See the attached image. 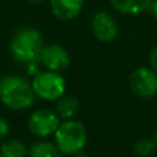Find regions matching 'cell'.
Masks as SVG:
<instances>
[{"instance_id": "cell-18", "label": "cell", "mask_w": 157, "mask_h": 157, "mask_svg": "<svg viewBox=\"0 0 157 157\" xmlns=\"http://www.w3.org/2000/svg\"><path fill=\"white\" fill-rule=\"evenodd\" d=\"M73 157H88V156H87L86 153L81 150V152H78V153H76V155H73Z\"/></svg>"}, {"instance_id": "cell-1", "label": "cell", "mask_w": 157, "mask_h": 157, "mask_svg": "<svg viewBox=\"0 0 157 157\" xmlns=\"http://www.w3.org/2000/svg\"><path fill=\"white\" fill-rule=\"evenodd\" d=\"M32 81L19 75H6L0 78V102L10 110H26L35 103Z\"/></svg>"}, {"instance_id": "cell-14", "label": "cell", "mask_w": 157, "mask_h": 157, "mask_svg": "<svg viewBox=\"0 0 157 157\" xmlns=\"http://www.w3.org/2000/svg\"><path fill=\"white\" fill-rule=\"evenodd\" d=\"M156 149H157V145L155 139H150V138L138 139L132 146L134 155L136 157H150L156 152Z\"/></svg>"}, {"instance_id": "cell-12", "label": "cell", "mask_w": 157, "mask_h": 157, "mask_svg": "<svg viewBox=\"0 0 157 157\" xmlns=\"http://www.w3.org/2000/svg\"><path fill=\"white\" fill-rule=\"evenodd\" d=\"M62 153L54 142L40 139L28 147V157H61Z\"/></svg>"}, {"instance_id": "cell-11", "label": "cell", "mask_w": 157, "mask_h": 157, "mask_svg": "<svg viewBox=\"0 0 157 157\" xmlns=\"http://www.w3.org/2000/svg\"><path fill=\"white\" fill-rule=\"evenodd\" d=\"M57 102L55 106V112L59 116L61 120H72L77 114L78 109H80V102L75 95H62Z\"/></svg>"}, {"instance_id": "cell-2", "label": "cell", "mask_w": 157, "mask_h": 157, "mask_svg": "<svg viewBox=\"0 0 157 157\" xmlns=\"http://www.w3.org/2000/svg\"><path fill=\"white\" fill-rule=\"evenodd\" d=\"M43 47L40 30L33 26H24L14 33L10 41V54L17 62L30 65L39 62Z\"/></svg>"}, {"instance_id": "cell-8", "label": "cell", "mask_w": 157, "mask_h": 157, "mask_svg": "<svg viewBox=\"0 0 157 157\" xmlns=\"http://www.w3.org/2000/svg\"><path fill=\"white\" fill-rule=\"evenodd\" d=\"M91 33L101 43H110L119 35V25L108 11H98L91 18Z\"/></svg>"}, {"instance_id": "cell-4", "label": "cell", "mask_w": 157, "mask_h": 157, "mask_svg": "<svg viewBox=\"0 0 157 157\" xmlns=\"http://www.w3.org/2000/svg\"><path fill=\"white\" fill-rule=\"evenodd\" d=\"M32 87L36 97L48 102L58 101L66 92V81L62 75L46 69L33 76Z\"/></svg>"}, {"instance_id": "cell-16", "label": "cell", "mask_w": 157, "mask_h": 157, "mask_svg": "<svg viewBox=\"0 0 157 157\" xmlns=\"http://www.w3.org/2000/svg\"><path fill=\"white\" fill-rule=\"evenodd\" d=\"M149 63H150V68H152L153 71L157 72V46L153 47L152 51H150V54H149Z\"/></svg>"}, {"instance_id": "cell-10", "label": "cell", "mask_w": 157, "mask_h": 157, "mask_svg": "<svg viewBox=\"0 0 157 157\" xmlns=\"http://www.w3.org/2000/svg\"><path fill=\"white\" fill-rule=\"evenodd\" d=\"M116 11L125 15H139L150 8L153 0H109Z\"/></svg>"}, {"instance_id": "cell-17", "label": "cell", "mask_w": 157, "mask_h": 157, "mask_svg": "<svg viewBox=\"0 0 157 157\" xmlns=\"http://www.w3.org/2000/svg\"><path fill=\"white\" fill-rule=\"evenodd\" d=\"M150 13H152V15H153V18L157 21V0H153V3H152V6H150Z\"/></svg>"}, {"instance_id": "cell-13", "label": "cell", "mask_w": 157, "mask_h": 157, "mask_svg": "<svg viewBox=\"0 0 157 157\" xmlns=\"http://www.w3.org/2000/svg\"><path fill=\"white\" fill-rule=\"evenodd\" d=\"M28 146L17 138H7L0 145V157H26Z\"/></svg>"}, {"instance_id": "cell-15", "label": "cell", "mask_w": 157, "mask_h": 157, "mask_svg": "<svg viewBox=\"0 0 157 157\" xmlns=\"http://www.w3.org/2000/svg\"><path fill=\"white\" fill-rule=\"evenodd\" d=\"M10 135V124L6 119L0 117V145L6 141Z\"/></svg>"}, {"instance_id": "cell-5", "label": "cell", "mask_w": 157, "mask_h": 157, "mask_svg": "<svg viewBox=\"0 0 157 157\" xmlns=\"http://www.w3.org/2000/svg\"><path fill=\"white\" fill-rule=\"evenodd\" d=\"M59 124L61 119L57 112L47 108L35 110L28 119V130L39 139H46L54 135Z\"/></svg>"}, {"instance_id": "cell-3", "label": "cell", "mask_w": 157, "mask_h": 157, "mask_svg": "<svg viewBox=\"0 0 157 157\" xmlns=\"http://www.w3.org/2000/svg\"><path fill=\"white\" fill-rule=\"evenodd\" d=\"M87 128L78 120H62L54 134V144L62 155L73 156L87 145Z\"/></svg>"}, {"instance_id": "cell-7", "label": "cell", "mask_w": 157, "mask_h": 157, "mask_svg": "<svg viewBox=\"0 0 157 157\" xmlns=\"http://www.w3.org/2000/svg\"><path fill=\"white\" fill-rule=\"evenodd\" d=\"M71 54L61 44H47L41 50L39 62L46 71L62 73L71 66Z\"/></svg>"}, {"instance_id": "cell-6", "label": "cell", "mask_w": 157, "mask_h": 157, "mask_svg": "<svg viewBox=\"0 0 157 157\" xmlns=\"http://www.w3.org/2000/svg\"><path fill=\"white\" fill-rule=\"evenodd\" d=\"M130 88L139 98L157 95V72L147 66H139L130 76Z\"/></svg>"}, {"instance_id": "cell-9", "label": "cell", "mask_w": 157, "mask_h": 157, "mask_svg": "<svg viewBox=\"0 0 157 157\" xmlns=\"http://www.w3.org/2000/svg\"><path fill=\"white\" fill-rule=\"evenodd\" d=\"M84 0H50L51 13L59 21H72L81 13Z\"/></svg>"}, {"instance_id": "cell-20", "label": "cell", "mask_w": 157, "mask_h": 157, "mask_svg": "<svg viewBox=\"0 0 157 157\" xmlns=\"http://www.w3.org/2000/svg\"><path fill=\"white\" fill-rule=\"evenodd\" d=\"M155 142H156V145H157V131H156V135H155Z\"/></svg>"}, {"instance_id": "cell-19", "label": "cell", "mask_w": 157, "mask_h": 157, "mask_svg": "<svg viewBox=\"0 0 157 157\" xmlns=\"http://www.w3.org/2000/svg\"><path fill=\"white\" fill-rule=\"evenodd\" d=\"M26 2H29V3H33V4H36V3H41V2H44V0H26Z\"/></svg>"}]
</instances>
